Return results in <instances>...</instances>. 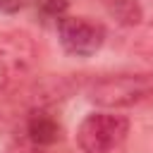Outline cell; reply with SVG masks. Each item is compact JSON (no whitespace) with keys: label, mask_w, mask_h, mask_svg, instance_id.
<instances>
[{"label":"cell","mask_w":153,"mask_h":153,"mask_svg":"<svg viewBox=\"0 0 153 153\" xmlns=\"http://www.w3.org/2000/svg\"><path fill=\"white\" fill-rule=\"evenodd\" d=\"M88 100L105 110L134 108L153 103V72H129V74H110L91 81Z\"/></svg>","instance_id":"cell-1"},{"label":"cell","mask_w":153,"mask_h":153,"mask_svg":"<svg viewBox=\"0 0 153 153\" xmlns=\"http://www.w3.org/2000/svg\"><path fill=\"white\" fill-rule=\"evenodd\" d=\"M129 136V120L110 110L88 112L76 127V146L81 153H115Z\"/></svg>","instance_id":"cell-2"},{"label":"cell","mask_w":153,"mask_h":153,"mask_svg":"<svg viewBox=\"0 0 153 153\" xmlns=\"http://www.w3.org/2000/svg\"><path fill=\"white\" fill-rule=\"evenodd\" d=\"M57 38L65 53L74 57H91L105 43V26L88 17H62L57 19Z\"/></svg>","instance_id":"cell-3"},{"label":"cell","mask_w":153,"mask_h":153,"mask_svg":"<svg viewBox=\"0 0 153 153\" xmlns=\"http://www.w3.org/2000/svg\"><path fill=\"white\" fill-rule=\"evenodd\" d=\"M38 48L26 31L0 29V74L19 76L36 67Z\"/></svg>","instance_id":"cell-4"},{"label":"cell","mask_w":153,"mask_h":153,"mask_svg":"<svg viewBox=\"0 0 153 153\" xmlns=\"http://www.w3.org/2000/svg\"><path fill=\"white\" fill-rule=\"evenodd\" d=\"M62 136V127L57 122L55 115H50L48 110H33L26 120V139L36 146H50L55 141H60Z\"/></svg>","instance_id":"cell-5"},{"label":"cell","mask_w":153,"mask_h":153,"mask_svg":"<svg viewBox=\"0 0 153 153\" xmlns=\"http://www.w3.org/2000/svg\"><path fill=\"white\" fill-rule=\"evenodd\" d=\"M98 2L120 26H136L143 19V7L139 0H98Z\"/></svg>","instance_id":"cell-6"},{"label":"cell","mask_w":153,"mask_h":153,"mask_svg":"<svg viewBox=\"0 0 153 153\" xmlns=\"http://www.w3.org/2000/svg\"><path fill=\"white\" fill-rule=\"evenodd\" d=\"M33 5L43 19H55V24H57V19L65 17L69 2L67 0H33Z\"/></svg>","instance_id":"cell-7"},{"label":"cell","mask_w":153,"mask_h":153,"mask_svg":"<svg viewBox=\"0 0 153 153\" xmlns=\"http://www.w3.org/2000/svg\"><path fill=\"white\" fill-rule=\"evenodd\" d=\"M31 5L33 0H0V14H17Z\"/></svg>","instance_id":"cell-8"},{"label":"cell","mask_w":153,"mask_h":153,"mask_svg":"<svg viewBox=\"0 0 153 153\" xmlns=\"http://www.w3.org/2000/svg\"><path fill=\"white\" fill-rule=\"evenodd\" d=\"M136 50L143 53V55H153V24L139 36V41H136Z\"/></svg>","instance_id":"cell-9"},{"label":"cell","mask_w":153,"mask_h":153,"mask_svg":"<svg viewBox=\"0 0 153 153\" xmlns=\"http://www.w3.org/2000/svg\"><path fill=\"white\" fill-rule=\"evenodd\" d=\"M7 153H45V151H43V146H36L26 139V141H14L7 148Z\"/></svg>","instance_id":"cell-10"},{"label":"cell","mask_w":153,"mask_h":153,"mask_svg":"<svg viewBox=\"0 0 153 153\" xmlns=\"http://www.w3.org/2000/svg\"><path fill=\"white\" fill-rule=\"evenodd\" d=\"M0 124H2V120H0Z\"/></svg>","instance_id":"cell-11"}]
</instances>
